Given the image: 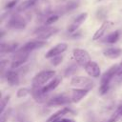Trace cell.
I'll use <instances>...</instances> for the list:
<instances>
[{
  "label": "cell",
  "instance_id": "21",
  "mask_svg": "<svg viewBox=\"0 0 122 122\" xmlns=\"http://www.w3.org/2000/svg\"><path fill=\"white\" fill-rule=\"evenodd\" d=\"M36 1H37V0H25V1H23V2H21V3L19 4V6L17 7L16 10H17L18 12L24 11V10H28L29 8H30L31 6H33V5L36 3Z\"/></svg>",
  "mask_w": 122,
  "mask_h": 122
},
{
  "label": "cell",
  "instance_id": "11",
  "mask_svg": "<svg viewBox=\"0 0 122 122\" xmlns=\"http://www.w3.org/2000/svg\"><path fill=\"white\" fill-rule=\"evenodd\" d=\"M87 17H88V13L87 12H82L78 16H76L74 18V20L71 23V25L68 28L69 32H74V31H76L79 29V27L86 21Z\"/></svg>",
  "mask_w": 122,
  "mask_h": 122
},
{
  "label": "cell",
  "instance_id": "28",
  "mask_svg": "<svg viewBox=\"0 0 122 122\" xmlns=\"http://www.w3.org/2000/svg\"><path fill=\"white\" fill-rule=\"evenodd\" d=\"M76 66L75 65H71L69 68H67V70H66V71H65V75L66 76H68V75H71V74H73L74 73V71H76Z\"/></svg>",
  "mask_w": 122,
  "mask_h": 122
},
{
  "label": "cell",
  "instance_id": "22",
  "mask_svg": "<svg viewBox=\"0 0 122 122\" xmlns=\"http://www.w3.org/2000/svg\"><path fill=\"white\" fill-rule=\"evenodd\" d=\"M119 35H120L119 31L118 30H114V31L111 32L110 34H108L106 36V38L104 39V42H106L108 44H114L119 39Z\"/></svg>",
  "mask_w": 122,
  "mask_h": 122
},
{
  "label": "cell",
  "instance_id": "12",
  "mask_svg": "<svg viewBox=\"0 0 122 122\" xmlns=\"http://www.w3.org/2000/svg\"><path fill=\"white\" fill-rule=\"evenodd\" d=\"M47 42L45 40H33V41H30L28 43H26L24 46H22L20 49L24 51H27V52H30L32 51L33 50H36V49H40L44 46H46Z\"/></svg>",
  "mask_w": 122,
  "mask_h": 122
},
{
  "label": "cell",
  "instance_id": "2",
  "mask_svg": "<svg viewBox=\"0 0 122 122\" xmlns=\"http://www.w3.org/2000/svg\"><path fill=\"white\" fill-rule=\"evenodd\" d=\"M55 71H42L38 72L32 79V87H44L51 80L54 78Z\"/></svg>",
  "mask_w": 122,
  "mask_h": 122
},
{
  "label": "cell",
  "instance_id": "5",
  "mask_svg": "<svg viewBox=\"0 0 122 122\" xmlns=\"http://www.w3.org/2000/svg\"><path fill=\"white\" fill-rule=\"evenodd\" d=\"M29 56H30V52L24 51L21 49L17 50L14 52L13 56H12V61H11V64H10V69L13 70V69L19 68L21 65H23L25 62H27Z\"/></svg>",
  "mask_w": 122,
  "mask_h": 122
},
{
  "label": "cell",
  "instance_id": "14",
  "mask_svg": "<svg viewBox=\"0 0 122 122\" xmlns=\"http://www.w3.org/2000/svg\"><path fill=\"white\" fill-rule=\"evenodd\" d=\"M121 54H122V50L120 48H116V47L107 48L103 51V55L110 59H116Z\"/></svg>",
  "mask_w": 122,
  "mask_h": 122
},
{
  "label": "cell",
  "instance_id": "27",
  "mask_svg": "<svg viewBox=\"0 0 122 122\" xmlns=\"http://www.w3.org/2000/svg\"><path fill=\"white\" fill-rule=\"evenodd\" d=\"M63 60V56L62 55H57V56H54L52 58H51V64L53 65V66H58L59 64H61Z\"/></svg>",
  "mask_w": 122,
  "mask_h": 122
},
{
  "label": "cell",
  "instance_id": "16",
  "mask_svg": "<svg viewBox=\"0 0 122 122\" xmlns=\"http://www.w3.org/2000/svg\"><path fill=\"white\" fill-rule=\"evenodd\" d=\"M42 88L41 87H32L31 90H30V92H31L30 94L32 95L33 99L36 102H39V103L44 102L45 101V96H46V93L43 92Z\"/></svg>",
  "mask_w": 122,
  "mask_h": 122
},
{
  "label": "cell",
  "instance_id": "4",
  "mask_svg": "<svg viewBox=\"0 0 122 122\" xmlns=\"http://www.w3.org/2000/svg\"><path fill=\"white\" fill-rule=\"evenodd\" d=\"M57 31H58V29L56 28H52L49 26H42V27L37 28L33 31V33L36 35L38 40H46L50 38L51 36L54 35Z\"/></svg>",
  "mask_w": 122,
  "mask_h": 122
},
{
  "label": "cell",
  "instance_id": "31",
  "mask_svg": "<svg viewBox=\"0 0 122 122\" xmlns=\"http://www.w3.org/2000/svg\"><path fill=\"white\" fill-rule=\"evenodd\" d=\"M119 78H122V61L118 64V72H117V75Z\"/></svg>",
  "mask_w": 122,
  "mask_h": 122
},
{
  "label": "cell",
  "instance_id": "26",
  "mask_svg": "<svg viewBox=\"0 0 122 122\" xmlns=\"http://www.w3.org/2000/svg\"><path fill=\"white\" fill-rule=\"evenodd\" d=\"M58 18H59V16H58V15H56V14L51 15V16H49V17H48V18L46 19V21H45V25H46V26L51 25L52 23L56 22V21L58 20Z\"/></svg>",
  "mask_w": 122,
  "mask_h": 122
},
{
  "label": "cell",
  "instance_id": "9",
  "mask_svg": "<svg viewBox=\"0 0 122 122\" xmlns=\"http://www.w3.org/2000/svg\"><path fill=\"white\" fill-rule=\"evenodd\" d=\"M67 49H68V45L66 43H59V44L55 45L54 47H52L51 50H49L48 52L45 54V57L51 59L54 56L61 55L64 51H67Z\"/></svg>",
  "mask_w": 122,
  "mask_h": 122
},
{
  "label": "cell",
  "instance_id": "7",
  "mask_svg": "<svg viewBox=\"0 0 122 122\" xmlns=\"http://www.w3.org/2000/svg\"><path fill=\"white\" fill-rule=\"evenodd\" d=\"M71 102V98L67 95L66 93H62V94H58L53 96L52 98H51L47 105L49 107H52V106H64V105H68Z\"/></svg>",
  "mask_w": 122,
  "mask_h": 122
},
{
  "label": "cell",
  "instance_id": "10",
  "mask_svg": "<svg viewBox=\"0 0 122 122\" xmlns=\"http://www.w3.org/2000/svg\"><path fill=\"white\" fill-rule=\"evenodd\" d=\"M84 70L85 71L87 72V74L91 77H93V78H97L100 76L101 74V70H100V67L99 65L94 62V61H91L90 63H88L85 67H84Z\"/></svg>",
  "mask_w": 122,
  "mask_h": 122
},
{
  "label": "cell",
  "instance_id": "20",
  "mask_svg": "<svg viewBox=\"0 0 122 122\" xmlns=\"http://www.w3.org/2000/svg\"><path fill=\"white\" fill-rule=\"evenodd\" d=\"M60 81H61V79H60L59 77H54L52 80H51L47 85H45V86L42 88L43 92H44V93H48V92L53 91V90L59 85Z\"/></svg>",
  "mask_w": 122,
  "mask_h": 122
},
{
  "label": "cell",
  "instance_id": "8",
  "mask_svg": "<svg viewBox=\"0 0 122 122\" xmlns=\"http://www.w3.org/2000/svg\"><path fill=\"white\" fill-rule=\"evenodd\" d=\"M27 22L26 20L19 14H14L10 17V19L8 21L7 26L10 29H15V30H22L26 27Z\"/></svg>",
  "mask_w": 122,
  "mask_h": 122
},
{
  "label": "cell",
  "instance_id": "18",
  "mask_svg": "<svg viewBox=\"0 0 122 122\" xmlns=\"http://www.w3.org/2000/svg\"><path fill=\"white\" fill-rule=\"evenodd\" d=\"M18 44L15 42H9V43H2L0 46L1 53H9V52H15L17 51Z\"/></svg>",
  "mask_w": 122,
  "mask_h": 122
},
{
  "label": "cell",
  "instance_id": "24",
  "mask_svg": "<svg viewBox=\"0 0 122 122\" xmlns=\"http://www.w3.org/2000/svg\"><path fill=\"white\" fill-rule=\"evenodd\" d=\"M30 93H31L30 90H29V89H27V88H20V89L17 91V92H16V96H17L18 98H23V97L29 96Z\"/></svg>",
  "mask_w": 122,
  "mask_h": 122
},
{
  "label": "cell",
  "instance_id": "30",
  "mask_svg": "<svg viewBox=\"0 0 122 122\" xmlns=\"http://www.w3.org/2000/svg\"><path fill=\"white\" fill-rule=\"evenodd\" d=\"M10 111L7 112L6 113L3 112V113L1 114V120H0V122H6V121H7L8 117H9V114H10Z\"/></svg>",
  "mask_w": 122,
  "mask_h": 122
},
{
  "label": "cell",
  "instance_id": "15",
  "mask_svg": "<svg viewBox=\"0 0 122 122\" xmlns=\"http://www.w3.org/2000/svg\"><path fill=\"white\" fill-rule=\"evenodd\" d=\"M71 112H72V111L71 109H69L68 107H64L61 110H59L56 112H54L52 115H51L49 117V119L47 120V122H55V121L61 119L63 116H65V115H67L69 113H71Z\"/></svg>",
  "mask_w": 122,
  "mask_h": 122
},
{
  "label": "cell",
  "instance_id": "19",
  "mask_svg": "<svg viewBox=\"0 0 122 122\" xmlns=\"http://www.w3.org/2000/svg\"><path fill=\"white\" fill-rule=\"evenodd\" d=\"M109 26H110V22H109V21H104V22L102 23V25L99 27V29L94 32V34H93V36H92V40H93V41L99 40V39L105 34V32H106V30H108Z\"/></svg>",
  "mask_w": 122,
  "mask_h": 122
},
{
  "label": "cell",
  "instance_id": "17",
  "mask_svg": "<svg viewBox=\"0 0 122 122\" xmlns=\"http://www.w3.org/2000/svg\"><path fill=\"white\" fill-rule=\"evenodd\" d=\"M6 80L7 82L10 85V86H16L19 84V75H18V72L13 71V70H10L9 71H7L6 73Z\"/></svg>",
  "mask_w": 122,
  "mask_h": 122
},
{
  "label": "cell",
  "instance_id": "25",
  "mask_svg": "<svg viewBox=\"0 0 122 122\" xmlns=\"http://www.w3.org/2000/svg\"><path fill=\"white\" fill-rule=\"evenodd\" d=\"M10 95H6L5 97H3L2 99H1V105H0V113L2 114L3 112H4V111H5V108L7 107V104H8V102H9V100H10Z\"/></svg>",
  "mask_w": 122,
  "mask_h": 122
},
{
  "label": "cell",
  "instance_id": "1",
  "mask_svg": "<svg viewBox=\"0 0 122 122\" xmlns=\"http://www.w3.org/2000/svg\"><path fill=\"white\" fill-rule=\"evenodd\" d=\"M118 72V65H112L106 71L102 76H101V81H100V87H99V92L100 94H105L109 92L111 81L112 78L117 75Z\"/></svg>",
  "mask_w": 122,
  "mask_h": 122
},
{
  "label": "cell",
  "instance_id": "29",
  "mask_svg": "<svg viewBox=\"0 0 122 122\" xmlns=\"http://www.w3.org/2000/svg\"><path fill=\"white\" fill-rule=\"evenodd\" d=\"M18 2H19V0H10V2L7 3V5L5 6V9H9V10L10 9H12Z\"/></svg>",
  "mask_w": 122,
  "mask_h": 122
},
{
  "label": "cell",
  "instance_id": "6",
  "mask_svg": "<svg viewBox=\"0 0 122 122\" xmlns=\"http://www.w3.org/2000/svg\"><path fill=\"white\" fill-rule=\"evenodd\" d=\"M73 57L76 61V63L79 65V66H82V67H85L88 63H90L92 61L91 59V56L89 54V52L86 51V50H83V49H74L73 51Z\"/></svg>",
  "mask_w": 122,
  "mask_h": 122
},
{
  "label": "cell",
  "instance_id": "23",
  "mask_svg": "<svg viewBox=\"0 0 122 122\" xmlns=\"http://www.w3.org/2000/svg\"><path fill=\"white\" fill-rule=\"evenodd\" d=\"M121 117H122V104L117 107V109L114 111V112L112 113V115L111 116L108 122H117Z\"/></svg>",
  "mask_w": 122,
  "mask_h": 122
},
{
  "label": "cell",
  "instance_id": "13",
  "mask_svg": "<svg viewBox=\"0 0 122 122\" xmlns=\"http://www.w3.org/2000/svg\"><path fill=\"white\" fill-rule=\"evenodd\" d=\"M89 92V90H85V89H73L71 91V102L73 103H78L80 102Z\"/></svg>",
  "mask_w": 122,
  "mask_h": 122
},
{
  "label": "cell",
  "instance_id": "32",
  "mask_svg": "<svg viewBox=\"0 0 122 122\" xmlns=\"http://www.w3.org/2000/svg\"><path fill=\"white\" fill-rule=\"evenodd\" d=\"M55 122H75L73 119H70V118H61Z\"/></svg>",
  "mask_w": 122,
  "mask_h": 122
},
{
  "label": "cell",
  "instance_id": "33",
  "mask_svg": "<svg viewBox=\"0 0 122 122\" xmlns=\"http://www.w3.org/2000/svg\"><path fill=\"white\" fill-rule=\"evenodd\" d=\"M97 1H102V0H97Z\"/></svg>",
  "mask_w": 122,
  "mask_h": 122
},
{
  "label": "cell",
  "instance_id": "3",
  "mask_svg": "<svg viewBox=\"0 0 122 122\" xmlns=\"http://www.w3.org/2000/svg\"><path fill=\"white\" fill-rule=\"evenodd\" d=\"M71 86H73L77 89L91 90L93 88V82L89 77L84 76H73L71 80Z\"/></svg>",
  "mask_w": 122,
  "mask_h": 122
}]
</instances>
